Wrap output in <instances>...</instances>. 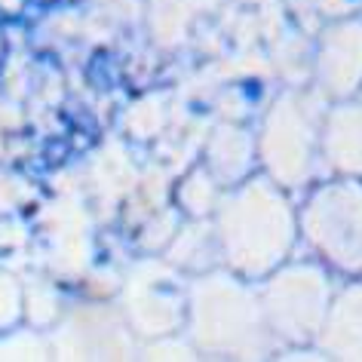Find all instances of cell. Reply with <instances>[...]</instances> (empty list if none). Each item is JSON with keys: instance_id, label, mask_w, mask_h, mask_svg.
I'll return each instance as SVG.
<instances>
[{"instance_id": "obj_1", "label": "cell", "mask_w": 362, "mask_h": 362, "mask_svg": "<svg viewBox=\"0 0 362 362\" xmlns=\"http://www.w3.org/2000/svg\"><path fill=\"white\" fill-rule=\"evenodd\" d=\"M22 4L25 0H0V16H4V19H16V16L22 13Z\"/></svg>"}, {"instance_id": "obj_2", "label": "cell", "mask_w": 362, "mask_h": 362, "mask_svg": "<svg viewBox=\"0 0 362 362\" xmlns=\"http://www.w3.org/2000/svg\"><path fill=\"white\" fill-rule=\"evenodd\" d=\"M0 62H4V40H0Z\"/></svg>"}]
</instances>
